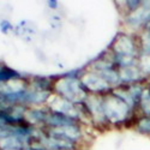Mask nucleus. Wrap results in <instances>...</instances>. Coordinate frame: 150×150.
Here are the masks:
<instances>
[{
	"label": "nucleus",
	"instance_id": "f257e3e1",
	"mask_svg": "<svg viewBox=\"0 0 150 150\" xmlns=\"http://www.w3.org/2000/svg\"><path fill=\"white\" fill-rule=\"evenodd\" d=\"M113 64L120 70L141 65V37L134 33H119L107 48Z\"/></svg>",
	"mask_w": 150,
	"mask_h": 150
},
{
	"label": "nucleus",
	"instance_id": "f03ea898",
	"mask_svg": "<svg viewBox=\"0 0 150 150\" xmlns=\"http://www.w3.org/2000/svg\"><path fill=\"white\" fill-rule=\"evenodd\" d=\"M149 22H150V1H143V5L136 12L122 18L124 25L134 34L142 33Z\"/></svg>",
	"mask_w": 150,
	"mask_h": 150
},
{
	"label": "nucleus",
	"instance_id": "7ed1b4c3",
	"mask_svg": "<svg viewBox=\"0 0 150 150\" xmlns=\"http://www.w3.org/2000/svg\"><path fill=\"white\" fill-rule=\"evenodd\" d=\"M81 81L84 85V88L89 95H98V96H105L108 95L113 91L114 89H112L110 86L98 76L97 73L85 70L84 73L82 74Z\"/></svg>",
	"mask_w": 150,
	"mask_h": 150
},
{
	"label": "nucleus",
	"instance_id": "20e7f679",
	"mask_svg": "<svg viewBox=\"0 0 150 150\" xmlns=\"http://www.w3.org/2000/svg\"><path fill=\"white\" fill-rule=\"evenodd\" d=\"M49 109V108H48ZM83 120L78 117L70 115L61 113V112L49 109L48 117L46 120V125L43 129H61V127H70V126H77V125H83Z\"/></svg>",
	"mask_w": 150,
	"mask_h": 150
},
{
	"label": "nucleus",
	"instance_id": "39448f33",
	"mask_svg": "<svg viewBox=\"0 0 150 150\" xmlns=\"http://www.w3.org/2000/svg\"><path fill=\"white\" fill-rule=\"evenodd\" d=\"M48 107L42 106V107H30L27 110V120L29 124L35 129H43L46 125V120L48 117Z\"/></svg>",
	"mask_w": 150,
	"mask_h": 150
},
{
	"label": "nucleus",
	"instance_id": "423d86ee",
	"mask_svg": "<svg viewBox=\"0 0 150 150\" xmlns=\"http://www.w3.org/2000/svg\"><path fill=\"white\" fill-rule=\"evenodd\" d=\"M28 84L37 91L54 94L55 77L54 76H30Z\"/></svg>",
	"mask_w": 150,
	"mask_h": 150
},
{
	"label": "nucleus",
	"instance_id": "0eeeda50",
	"mask_svg": "<svg viewBox=\"0 0 150 150\" xmlns=\"http://www.w3.org/2000/svg\"><path fill=\"white\" fill-rule=\"evenodd\" d=\"M30 76H23L17 70L10 67L4 61L0 60V85L11 82H29Z\"/></svg>",
	"mask_w": 150,
	"mask_h": 150
},
{
	"label": "nucleus",
	"instance_id": "6e6552de",
	"mask_svg": "<svg viewBox=\"0 0 150 150\" xmlns=\"http://www.w3.org/2000/svg\"><path fill=\"white\" fill-rule=\"evenodd\" d=\"M133 130L142 136H150V117L139 114L134 124Z\"/></svg>",
	"mask_w": 150,
	"mask_h": 150
},
{
	"label": "nucleus",
	"instance_id": "1a4fd4ad",
	"mask_svg": "<svg viewBox=\"0 0 150 150\" xmlns=\"http://www.w3.org/2000/svg\"><path fill=\"white\" fill-rule=\"evenodd\" d=\"M120 4L124 5V7H120L118 10L120 11V13L124 18L126 16H130L133 12H136L143 5V1H141V0H129V1H121Z\"/></svg>",
	"mask_w": 150,
	"mask_h": 150
},
{
	"label": "nucleus",
	"instance_id": "9d476101",
	"mask_svg": "<svg viewBox=\"0 0 150 150\" xmlns=\"http://www.w3.org/2000/svg\"><path fill=\"white\" fill-rule=\"evenodd\" d=\"M139 113L144 114V115H149L150 117V90L146 86L142 100H141V103H139Z\"/></svg>",
	"mask_w": 150,
	"mask_h": 150
},
{
	"label": "nucleus",
	"instance_id": "9b49d317",
	"mask_svg": "<svg viewBox=\"0 0 150 150\" xmlns=\"http://www.w3.org/2000/svg\"><path fill=\"white\" fill-rule=\"evenodd\" d=\"M0 31L3 34H8L11 31H15V27L7 19H3L0 22Z\"/></svg>",
	"mask_w": 150,
	"mask_h": 150
},
{
	"label": "nucleus",
	"instance_id": "f8f14e48",
	"mask_svg": "<svg viewBox=\"0 0 150 150\" xmlns=\"http://www.w3.org/2000/svg\"><path fill=\"white\" fill-rule=\"evenodd\" d=\"M47 6L51 10H57L59 7V1H57V0H49V1H47Z\"/></svg>",
	"mask_w": 150,
	"mask_h": 150
}]
</instances>
